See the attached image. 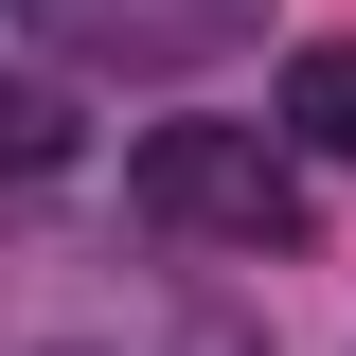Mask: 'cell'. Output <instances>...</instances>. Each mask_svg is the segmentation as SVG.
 Segmentation results:
<instances>
[{
  "label": "cell",
  "mask_w": 356,
  "mask_h": 356,
  "mask_svg": "<svg viewBox=\"0 0 356 356\" xmlns=\"http://www.w3.org/2000/svg\"><path fill=\"white\" fill-rule=\"evenodd\" d=\"M125 196H143V232H178V250H303V161L267 125H143Z\"/></svg>",
  "instance_id": "cell-1"
},
{
  "label": "cell",
  "mask_w": 356,
  "mask_h": 356,
  "mask_svg": "<svg viewBox=\"0 0 356 356\" xmlns=\"http://www.w3.org/2000/svg\"><path fill=\"white\" fill-rule=\"evenodd\" d=\"M0 18L72 72H214V54L267 36V0H0Z\"/></svg>",
  "instance_id": "cell-2"
},
{
  "label": "cell",
  "mask_w": 356,
  "mask_h": 356,
  "mask_svg": "<svg viewBox=\"0 0 356 356\" xmlns=\"http://www.w3.org/2000/svg\"><path fill=\"white\" fill-rule=\"evenodd\" d=\"M36 356H267V321H232V303H178V285H125V303L54 321Z\"/></svg>",
  "instance_id": "cell-3"
},
{
  "label": "cell",
  "mask_w": 356,
  "mask_h": 356,
  "mask_svg": "<svg viewBox=\"0 0 356 356\" xmlns=\"http://www.w3.org/2000/svg\"><path fill=\"white\" fill-rule=\"evenodd\" d=\"M285 143H303V161H339V178H356V36H321L303 72H285Z\"/></svg>",
  "instance_id": "cell-4"
},
{
  "label": "cell",
  "mask_w": 356,
  "mask_h": 356,
  "mask_svg": "<svg viewBox=\"0 0 356 356\" xmlns=\"http://www.w3.org/2000/svg\"><path fill=\"white\" fill-rule=\"evenodd\" d=\"M54 161H72V107L0 72V196H18V178H54Z\"/></svg>",
  "instance_id": "cell-5"
}]
</instances>
